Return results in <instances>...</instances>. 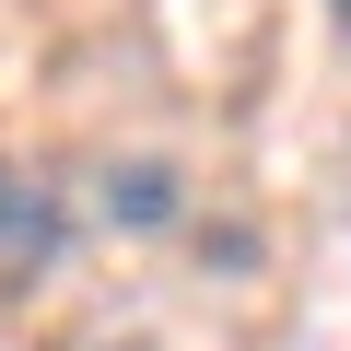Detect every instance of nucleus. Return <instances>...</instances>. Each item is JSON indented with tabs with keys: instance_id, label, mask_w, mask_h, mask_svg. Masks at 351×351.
<instances>
[{
	"instance_id": "obj_1",
	"label": "nucleus",
	"mask_w": 351,
	"mask_h": 351,
	"mask_svg": "<svg viewBox=\"0 0 351 351\" xmlns=\"http://www.w3.org/2000/svg\"><path fill=\"white\" fill-rule=\"evenodd\" d=\"M59 258H71V199H59V176L0 164V293H36Z\"/></svg>"
},
{
	"instance_id": "obj_2",
	"label": "nucleus",
	"mask_w": 351,
	"mask_h": 351,
	"mask_svg": "<svg viewBox=\"0 0 351 351\" xmlns=\"http://www.w3.org/2000/svg\"><path fill=\"white\" fill-rule=\"evenodd\" d=\"M94 211H106L117 234H164V223H188V176H176V164H152V152H129V164H106Z\"/></svg>"
},
{
	"instance_id": "obj_3",
	"label": "nucleus",
	"mask_w": 351,
	"mask_h": 351,
	"mask_svg": "<svg viewBox=\"0 0 351 351\" xmlns=\"http://www.w3.org/2000/svg\"><path fill=\"white\" fill-rule=\"evenodd\" d=\"M328 12H339V36H351V0H328Z\"/></svg>"
}]
</instances>
